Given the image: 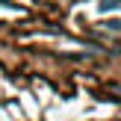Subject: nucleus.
Returning a JSON list of instances; mask_svg holds the SVG:
<instances>
[]
</instances>
